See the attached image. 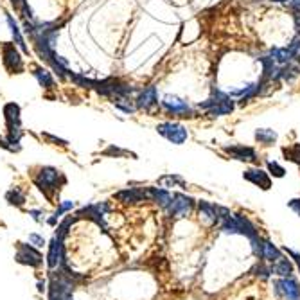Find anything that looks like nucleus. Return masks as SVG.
<instances>
[{"label": "nucleus", "instance_id": "nucleus-1", "mask_svg": "<svg viewBox=\"0 0 300 300\" xmlns=\"http://www.w3.org/2000/svg\"><path fill=\"white\" fill-rule=\"evenodd\" d=\"M74 293V281L62 270L49 273V300H70Z\"/></svg>", "mask_w": 300, "mask_h": 300}, {"label": "nucleus", "instance_id": "nucleus-2", "mask_svg": "<svg viewBox=\"0 0 300 300\" xmlns=\"http://www.w3.org/2000/svg\"><path fill=\"white\" fill-rule=\"evenodd\" d=\"M59 178H62V173L58 169H54V167H42L40 173L34 178V184L51 199L52 194L59 189Z\"/></svg>", "mask_w": 300, "mask_h": 300}, {"label": "nucleus", "instance_id": "nucleus-3", "mask_svg": "<svg viewBox=\"0 0 300 300\" xmlns=\"http://www.w3.org/2000/svg\"><path fill=\"white\" fill-rule=\"evenodd\" d=\"M16 255L15 261L18 264L24 266H31V268H40L44 264V255L40 253V250L33 245H26V243H18L16 245Z\"/></svg>", "mask_w": 300, "mask_h": 300}, {"label": "nucleus", "instance_id": "nucleus-4", "mask_svg": "<svg viewBox=\"0 0 300 300\" xmlns=\"http://www.w3.org/2000/svg\"><path fill=\"white\" fill-rule=\"evenodd\" d=\"M67 263V255H65V239L58 237L54 234V237L49 243V253H47V268L49 270H58L63 264Z\"/></svg>", "mask_w": 300, "mask_h": 300}, {"label": "nucleus", "instance_id": "nucleus-5", "mask_svg": "<svg viewBox=\"0 0 300 300\" xmlns=\"http://www.w3.org/2000/svg\"><path fill=\"white\" fill-rule=\"evenodd\" d=\"M156 131H158L162 137H166L169 142H173V144H184L189 138L187 128L182 126V124H178V123H162L156 126Z\"/></svg>", "mask_w": 300, "mask_h": 300}, {"label": "nucleus", "instance_id": "nucleus-6", "mask_svg": "<svg viewBox=\"0 0 300 300\" xmlns=\"http://www.w3.org/2000/svg\"><path fill=\"white\" fill-rule=\"evenodd\" d=\"M6 126H8V137L20 142V106L15 103H9L4 106Z\"/></svg>", "mask_w": 300, "mask_h": 300}, {"label": "nucleus", "instance_id": "nucleus-7", "mask_svg": "<svg viewBox=\"0 0 300 300\" xmlns=\"http://www.w3.org/2000/svg\"><path fill=\"white\" fill-rule=\"evenodd\" d=\"M167 209L171 217H187L194 209V199L185 194H174Z\"/></svg>", "mask_w": 300, "mask_h": 300}, {"label": "nucleus", "instance_id": "nucleus-8", "mask_svg": "<svg viewBox=\"0 0 300 300\" xmlns=\"http://www.w3.org/2000/svg\"><path fill=\"white\" fill-rule=\"evenodd\" d=\"M2 56H4V67L11 74H18L24 69V62L20 52L13 44H2Z\"/></svg>", "mask_w": 300, "mask_h": 300}, {"label": "nucleus", "instance_id": "nucleus-9", "mask_svg": "<svg viewBox=\"0 0 300 300\" xmlns=\"http://www.w3.org/2000/svg\"><path fill=\"white\" fill-rule=\"evenodd\" d=\"M275 291L286 300H300V284L293 277H284L282 281H275Z\"/></svg>", "mask_w": 300, "mask_h": 300}, {"label": "nucleus", "instance_id": "nucleus-10", "mask_svg": "<svg viewBox=\"0 0 300 300\" xmlns=\"http://www.w3.org/2000/svg\"><path fill=\"white\" fill-rule=\"evenodd\" d=\"M162 106L169 113H174L178 117H191V106H189V103L176 97V95H166L162 99Z\"/></svg>", "mask_w": 300, "mask_h": 300}, {"label": "nucleus", "instance_id": "nucleus-11", "mask_svg": "<svg viewBox=\"0 0 300 300\" xmlns=\"http://www.w3.org/2000/svg\"><path fill=\"white\" fill-rule=\"evenodd\" d=\"M113 198L117 199V202L124 203V205H133V203H138V202H146L148 199V192L144 191V189H124V191H119L115 192V196Z\"/></svg>", "mask_w": 300, "mask_h": 300}, {"label": "nucleus", "instance_id": "nucleus-12", "mask_svg": "<svg viewBox=\"0 0 300 300\" xmlns=\"http://www.w3.org/2000/svg\"><path fill=\"white\" fill-rule=\"evenodd\" d=\"M198 214H199V221H202L205 227H214L216 223H219L217 205H212V203H209V202H199Z\"/></svg>", "mask_w": 300, "mask_h": 300}, {"label": "nucleus", "instance_id": "nucleus-13", "mask_svg": "<svg viewBox=\"0 0 300 300\" xmlns=\"http://www.w3.org/2000/svg\"><path fill=\"white\" fill-rule=\"evenodd\" d=\"M243 176H245V180L252 182L253 185H259L264 191H268V189L271 187L270 174H268L266 171L259 169V167H257V169H246L245 173H243Z\"/></svg>", "mask_w": 300, "mask_h": 300}, {"label": "nucleus", "instance_id": "nucleus-14", "mask_svg": "<svg viewBox=\"0 0 300 300\" xmlns=\"http://www.w3.org/2000/svg\"><path fill=\"white\" fill-rule=\"evenodd\" d=\"M225 153H228L234 160H241V162H255L257 160L255 149L246 148V146H230V148H225Z\"/></svg>", "mask_w": 300, "mask_h": 300}, {"label": "nucleus", "instance_id": "nucleus-15", "mask_svg": "<svg viewBox=\"0 0 300 300\" xmlns=\"http://www.w3.org/2000/svg\"><path fill=\"white\" fill-rule=\"evenodd\" d=\"M158 103V95H156L155 87H148L141 92V95L137 97V106L142 110H151L153 106H156Z\"/></svg>", "mask_w": 300, "mask_h": 300}, {"label": "nucleus", "instance_id": "nucleus-16", "mask_svg": "<svg viewBox=\"0 0 300 300\" xmlns=\"http://www.w3.org/2000/svg\"><path fill=\"white\" fill-rule=\"evenodd\" d=\"M259 257L261 259H264V261H268V263H275V261L281 257V252H278V248L271 241H263V239H261Z\"/></svg>", "mask_w": 300, "mask_h": 300}, {"label": "nucleus", "instance_id": "nucleus-17", "mask_svg": "<svg viewBox=\"0 0 300 300\" xmlns=\"http://www.w3.org/2000/svg\"><path fill=\"white\" fill-rule=\"evenodd\" d=\"M234 101H232L230 97L223 99V101H219L217 105H214L212 108L209 110V115L210 117H221V115H230L232 112H234Z\"/></svg>", "mask_w": 300, "mask_h": 300}, {"label": "nucleus", "instance_id": "nucleus-18", "mask_svg": "<svg viewBox=\"0 0 300 300\" xmlns=\"http://www.w3.org/2000/svg\"><path fill=\"white\" fill-rule=\"evenodd\" d=\"M271 273L281 275V277H291L293 273V264L289 263L286 257H278L275 263H271Z\"/></svg>", "mask_w": 300, "mask_h": 300}, {"label": "nucleus", "instance_id": "nucleus-19", "mask_svg": "<svg viewBox=\"0 0 300 300\" xmlns=\"http://www.w3.org/2000/svg\"><path fill=\"white\" fill-rule=\"evenodd\" d=\"M255 141L263 146H271L277 141V133L270 128H259V130H255Z\"/></svg>", "mask_w": 300, "mask_h": 300}, {"label": "nucleus", "instance_id": "nucleus-20", "mask_svg": "<svg viewBox=\"0 0 300 300\" xmlns=\"http://www.w3.org/2000/svg\"><path fill=\"white\" fill-rule=\"evenodd\" d=\"M298 74H300L298 65H293V63H286V65H282V69H278V77H282L288 83H291L295 77H298Z\"/></svg>", "mask_w": 300, "mask_h": 300}, {"label": "nucleus", "instance_id": "nucleus-21", "mask_svg": "<svg viewBox=\"0 0 300 300\" xmlns=\"http://www.w3.org/2000/svg\"><path fill=\"white\" fill-rule=\"evenodd\" d=\"M271 58H273V62L278 63V65H286V63H289L293 59V54L288 47H278L271 51Z\"/></svg>", "mask_w": 300, "mask_h": 300}, {"label": "nucleus", "instance_id": "nucleus-22", "mask_svg": "<svg viewBox=\"0 0 300 300\" xmlns=\"http://www.w3.org/2000/svg\"><path fill=\"white\" fill-rule=\"evenodd\" d=\"M34 76H36L38 83H40L42 87H45V88H52V87H54V79H52L51 72H49L47 69L36 67V69H34Z\"/></svg>", "mask_w": 300, "mask_h": 300}, {"label": "nucleus", "instance_id": "nucleus-23", "mask_svg": "<svg viewBox=\"0 0 300 300\" xmlns=\"http://www.w3.org/2000/svg\"><path fill=\"white\" fill-rule=\"evenodd\" d=\"M8 24H9V27H11V33H13V38H15L16 45H18L24 52H29V49L26 47V42H24L22 34H20V29H18V26H16L15 20H13V16H8Z\"/></svg>", "mask_w": 300, "mask_h": 300}, {"label": "nucleus", "instance_id": "nucleus-24", "mask_svg": "<svg viewBox=\"0 0 300 300\" xmlns=\"http://www.w3.org/2000/svg\"><path fill=\"white\" fill-rule=\"evenodd\" d=\"M6 199H8L9 205H15V207H22L24 203H26V196H24V192L16 187L11 189V191L6 194Z\"/></svg>", "mask_w": 300, "mask_h": 300}, {"label": "nucleus", "instance_id": "nucleus-25", "mask_svg": "<svg viewBox=\"0 0 300 300\" xmlns=\"http://www.w3.org/2000/svg\"><path fill=\"white\" fill-rule=\"evenodd\" d=\"M72 209H74V203L72 202H69V199L62 202V203H59L58 209H56V212L52 214V217H49V225H52V227H54V225L58 223L59 217H62V214L63 212H69V210H72Z\"/></svg>", "mask_w": 300, "mask_h": 300}, {"label": "nucleus", "instance_id": "nucleus-26", "mask_svg": "<svg viewBox=\"0 0 300 300\" xmlns=\"http://www.w3.org/2000/svg\"><path fill=\"white\" fill-rule=\"evenodd\" d=\"M282 153H284L286 160L295 162L300 166V144H293V146H289V148H284L282 149Z\"/></svg>", "mask_w": 300, "mask_h": 300}, {"label": "nucleus", "instance_id": "nucleus-27", "mask_svg": "<svg viewBox=\"0 0 300 300\" xmlns=\"http://www.w3.org/2000/svg\"><path fill=\"white\" fill-rule=\"evenodd\" d=\"M113 105H115L119 110H123V112H126V113H133L135 112V105L131 103L130 97H123V95H117L115 101H113Z\"/></svg>", "mask_w": 300, "mask_h": 300}, {"label": "nucleus", "instance_id": "nucleus-28", "mask_svg": "<svg viewBox=\"0 0 300 300\" xmlns=\"http://www.w3.org/2000/svg\"><path fill=\"white\" fill-rule=\"evenodd\" d=\"M268 166V174H271V176H275V178H282L286 174V169L282 166H278L277 162H268L266 164Z\"/></svg>", "mask_w": 300, "mask_h": 300}, {"label": "nucleus", "instance_id": "nucleus-29", "mask_svg": "<svg viewBox=\"0 0 300 300\" xmlns=\"http://www.w3.org/2000/svg\"><path fill=\"white\" fill-rule=\"evenodd\" d=\"M158 184L162 185V187H174L176 184H184V180H182L180 176H173V174H167V176L160 178Z\"/></svg>", "mask_w": 300, "mask_h": 300}, {"label": "nucleus", "instance_id": "nucleus-30", "mask_svg": "<svg viewBox=\"0 0 300 300\" xmlns=\"http://www.w3.org/2000/svg\"><path fill=\"white\" fill-rule=\"evenodd\" d=\"M288 49H289V51H291L293 59H296V62H300V34H296V36L293 38L291 44L288 45Z\"/></svg>", "mask_w": 300, "mask_h": 300}, {"label": "nucleus", "instance_id": "nucleus-31", "mask_svg": "<svg viewBox=\"0 0 300 300\" xmlns=\"http://www.w3.org/2000/svg\"><path fill=\"white\" fill-rule=\"evenodd\" d=\"M29 245L36 246V248L40 250V248H44L45 246V239L42 237L40 234H29Z\"/></svg>", "mask_w": 300, "mask_h": 300}, {"label": "nucleus", "instance_id": "nucleus-32", "mask_svg": "<svg viewBox=\"0 0 300 300\" xmlns=\"http://www.w3.org/2000/svg\"><path fill=\"white\" fill-rule=\"evenodd\" d=\"M289 209L293 210V212H296L300 216V198H295L289 202Z\"/></svg>", "mask_w": 300, "mask_h": 300}, {"label": "nucleus", "instance_id": "nucleus-33", "mask_svg": "<svg viewBox=\"0 0 300 300\" xmlns=\"http://www.w3.org/2000/svg\"><path fill=\"white\" fill-rule=\"evenodd\" d=\"M293 20H295V29L300 34V11H293Z\"/></svg>", "mask_w": 300, "mask_h": 300}, {"label": "nucleus", "instance_id": "nucleus-34", "mask_svg": "<svg viewBox=\"0 0 300 300\" xmlns=\"http://www.w3.org/2000/svg\"><path fill=\"white\" fill-rule=\"evenodd\" d=\"M45 138H49L51 142H58L59 146H67V142L65 141H62V138H56V137H52V135H44Z\"/></svg>", "mask_w": 300, "mask_h": 300}, {"label": "nucleus", "instance_id": "nucleus-35", "mask_svg": "<svg viewBox=\"0 0 300 300\" xmlns=\"http://www.w3.org/2000/svg\"><path fill=\"white\" fill-rule=\"evenodd\" d=\"M288 253L291 257H295V261L298 263V268H300V253H296V252H293V250H288Z\"/></svg>", "mask_w": 300, "mask_h": 300}, {"label": "nucleus", "instance_id": "nucleus-36", "mask_svg": "<svg viewBox=\"0 0 300 300\" xmlns=\"http://www.w3.org/2000/svg\"><path fill=\"white\" fill-rule=\"evenodd\" d=\"M45 286H47V284H45V281L44 282H38V291H40V293H44L45 291V289H47V288H45Z\"/></svg>", "mask_w": 300, "mask_h": 300}, {"label": "nucleus", "instance_id": "nucleus-37", "mask_svg": "<svg viewBox=\"0 0 300 300\" xmlns=\"http://www.w3.org/2000/svg\"><path fill=\"white\" fill-rule=\"evenodd\" d=\"M70 300H74V298H70Z\"/></svg>", "mask_w": 300, "mask_h": 300}]
</instances>
